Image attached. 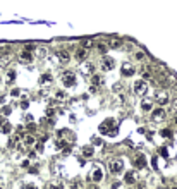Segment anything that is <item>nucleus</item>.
<instances>
[{
    "label": "nucleus",
    "instance_id": "obj_1",
    "mask_svg": "<svg viewBox=\"0 0 177 189\" xmlns=\"http://www.w3.org/2000/svg\"><path fill=\"white\" fill-rule=\"evenodd\" d=\"M108 170H110V174H114V175L120 174V172L124 170V165H122V160H112V162L108 163Z\"/></svg>",
    "mask_w": 177,
    "mask_h": 189
},
{
    "label": "nucleus",
    "instance_id": "obj_2",
    "mask_svg": "<svg viewBox=\"0 0 177 189\" xmlns=\"http://www.w3.org/2000/svg\"><path fill=\"white\" fill-rule=\"evenodd\" d=\"M62 81L66 86H74L76 84V74H74L72 70H66L62 74Z\"/></svg>",
    "mask_w": 177,
    "mask_h": 189
},
{
    "label": "nucleus",
    "instance_id": "obj_3",
    "mask_svg": "<svg viewBox=\"0 0 177 189\" xmlns=\"http://www.w3.org/2000/svg\"><path fill=\"white\" fill-rule=\"evenodd\" d=\"M133 89H134V93H138V95H144L146 89H148V86H146V83H144L143 79H138V81H134Z\"/></svg>",
    "mask_w": 177,
    "mask_h": 189
},
{
    "label": "nucleus",
    "instance_id": "obj_4",
    "mask_svg": "<svg viewBox=\"0 0 177 189\" xmlns=\"http://www.w3.org/2000/svg\"><path fill=\"white\" fill-rule=\"evenodd\" d=\"M115 67V60L114 59H110V57H103V60H102V65H100V69L102 70H112Z\"/></svg>",
    "mask_w": 177,
    "mask_h": 189
},
{
    "label": "nucleus",
    "instance_id": "obj_5",
    "mask_svg": "<svg viewBox=\"0 0 177 189\" xmlns=\"http://www.w3.org/2000/svg\"><path fill=\"white\" fill-rule=\"evenodd\" d=\"M133 59H134V62H138V64H144L148 60V57L143 50H133Z\"/></svg>",
    "mask_w": 177,
    "mask_h": 189
},
{
    "label": "nucleus",
    "instance_id": "obj_6",
    "mask_svg": "<svg viewBox=\"0 0 177 189\" xmlns=\"http://www.w3.org/2000/svg\"><path fill=\"white\" fill-rule=\"evenodd\" d=\"M120 72H122V76H125V78H131V76H134V67L131 65L129 62H125V64H122V67H120Z\"/></svg>",
    "mask_w": 177,
    "mask_h": 189
},
{
    "label": "nucleus",
    "instance_id": "obj_7",
    "mask_svg": "<svg viewBox=\"0 0 177 189\" xmlns=\"http://www.w3.org/2000/svg\"><path fill=\"white\" fill-rule=\"evenodd\" d=\"M19 60H21L22 64H33L34 62V55L31 52H28V50H24V52L21 53V57H19Z\"/></svg>",
    "mask_w": 177,
    "mask_h": 189
},
{
    "label": "nucleus",
    "instance_id": "obj_8",
    "mask_svg": "<svg viewBox=\"0 0 177 189\" xmlns=\"http://www.w3.org/2000/svg\"><path fill=\"white\" fill-rule=\"evenodd\" d=\"M163 117H165V108H163V107L151 110V119H153V120H162Z\"/></svg>",
    "mask_w": 177,
    "mask_h": 189
},
{
    "label": "nucleus",
    "instance_id": "obj_9",
    "mask_svg": "<svg viewBox=\"0 0 177 189\" xmlns=\"http://www.w3.org/2000/svg\"><path fill=\"white\" fill-rule=\"evenodd\" d=\"M86 55H88V50L78 48V50H76V53H74V59L78 60V62H84V60H86Z\"/></svg>",
    "mask_w": 177,
    "mask_h": 189
},
{
    "label": "nucleus",
    "instance_id": "obj_10",
    "mask_svg": "<svg viewBox=\"0 0 177 189\" xmlns=\"http://www.w3.org/2000/svg\"><path fill=\"white\" fill-rule=\"evenodd\" d=\"M157 101H158L162 107H163V105H167V103H169V95H167L165 91H158V93H157Z\"/></svg>",
    "mask_w": 177,
    "mask_h": 189
},
{
    "label": "nucleus",
    "instance_id": "obj_11",
    "mask_svg": "<svg viewBox=\"0 0 177 189\" xmlns=\"http://www.w3.org/2000/svg\"><path fill=\"white\" fill-rule=\"evenodd\" d=\"M91 179H93L95 182H100V181H102V179H103V172H102V169H98V167L93 169V170H91Z\"/></svg>",
    "mask_w": 177,
    "mask_h": 189
},
{
    "label": "nucleus",
    "instance_id": "obj_12",
    "mask_svg": "<svg viewBox=\"0 0 177 189\" xmlns=\"http://www.w3.org/2000/svg\"><path fill=\"white\" fill-rule=\"evenodd\" d=\"M57 57H59V60L62 64H67L70 60V55H69V52H67V50H60V52H57Z\"/></svg>",
    "mask_w": 177,
    "mask_h": 189
},
{
    "label": "nucleus",
    "instance_id": "obj_13",
    "mask_svg": "<svg viewBox=\"0 0 177 189\" xmlns=\"http://www.w3.org/2000/svg\"><path fill=\"white\" fill-rule=\"evenodd\" d=\"M124 181L127 182V184H134V182H136V175H134V170L125 172V175H124Z\"/></svg>",
    "mask_w": 177,
    "mask_h": 189
},
{
    "label": "nucleus",
    "instance_id": "obj_14",
    "mask_svg": "<svg viewBox=\"0 0 177 189\" xmlns=\"http://www.w3.org/2000/svg\"><path fill=\"white\" fill-rule=\"evenodd\" d=\"M144 165H146V162H144V156H143V155H138L136 160H134V167L144 169Z\"/></svg>",
    "mask_w": 177,
    "mask_h": 189
},
{
    "label": "nucleus",
    "instance_id": "obj_15",
    "mask_svg": "<svg viewBox=\"0 0 177 189\" xmlns=\"http://www.w3.org/2000/svg\"><path fill=\"white\" fill-rule=\"evenodd\" d=\"M93 155H95V150H93V146H84V148H83V156H86V158H91Z\"/></svg>",
    "mask_w": 177,
    "mask_h": 189
},
{
    "label": "nucleus",
    "instance_id": "obj_16",
    "mask_svg": "<svg viewBox=\"0 0 177 189\" xmlns=\"http://www.w3.org/2000/svg\"><path fill=\"white\" fill-rule=\"evenodd\" d=\"M34 143H36V139H34L33 134H28V136H24V145H26V146H33Z\"/></svg>",
    "mask_w": 177,
    "mask_h": 189
},
{
    "label": "nucleus",
    "instance_id": "obj_17",
    "mask_svg": "<svg viewBox=\"0 0 177 189\" xmlns=\"http://www.w3.org/2000/svg\"><path fill=\"white\" fill-rule=\"evenodd\" d=\"M95 47H96V50H98L100 53H107V50H108L107 43H95Z\"/></svg>",
    "mask_w": 177,
    "mask_h": 189
},
{
    "label": "nucleus",
    "instance_id": "obj_18",
    "mask_svg": "<svg viewBox=\"0 0 177 189\" xmlns=\"http://www.w3.org/2000/svg\"><path fill=\"white\" fill-rule=\"evenodd\" d=\"M151 108H153V103H151V101L144 100L143 103H141V110H143V112H151Z\"/></svg>",
    "mask_w": 177,
    "mask_h": 189
},
{
    "label": "nucleus",
    "instance_id": "obj_19",
    "mask_svg": "<svg viewBox=\"0 0 177 189\" xmlns=\"http://www.w3.org/2000/svg\"><path fill=\"white\" fill-rule=\"evenodd\" d=\"M83 70H84L86 74H91V72H95V65H93L91 62H86L84 67H83Z\"/></svg>",
    "mask_w": 177,
    "mask_h": 189
},
{
    "label": "nucleus",
    "instance_id": "obj_20",
    "mask_svg": "<svg viewBox=\"0 0 177 189\" xmlns=\"http://www.w3.org/2000/svg\"><path fill=\"white\" fill-rule=\"evenodd\" d=\"M91 47H95V41H91V40H84L81 43V48H84V50H89Z\"/></svg>",
    "mask_w": 177,
    "mask_h": 189
},
{
    "label": "nucleus",
    "instance_id": "obj_21",
    "mask_svg": "<svg viewBox=\"0 0 177 189\" xmlns=\"http://www.w3.org/2000/svg\"><path fill=\"white\" fill-rule=\"evenodd\" d=\"M36 55H38V59H40V60H43L45 55H47V48H45V47H40L38 52H36Z\"/></svg>",
    "mask_w": 177,
    "mask_h": 189
},
{
    "label": "nucleus",
    "instance_id": "obj_22",
    "mask_svg": "<svg viewBox=\"0 0 177 189\" xmlns=\"http://www.w3.org/2000/svg\"><path fill=\"white\" fill-rule=\"evenodd\" d=\"M120 47H122V41H119V40H112L108 43V48H120Z\"/></svg>",
    "mask_w": 177,
    "mask_h": 189
},
{
    "label": "nucleus",
    "instance_id": "obj_23",
    "mask_svg": "<svg viewBox=\"0 0 177 189\" xmlns=\"http://www.w3.org/2000/svg\"><path fill=\"white\" fill-rule=\"evenodd\" d=\"M69 189H83V182L81 181H72L69 186Z\"/></svg>",
    "mask_w": 177,
    "mask_h": 189
},
{
    "label": "nucleus",
    "instance_id": "obj_24",
    "mask_svg": "<svg viewBox=\"0 0 177 189\" xmlns=\"http://www.w3.org/2000/svg\"><path fill=\"white\" fill-rule=\"evenodd\" d=\"M11 131H12V126H11L9 122H5L4 126H2V133H4V134H9Z\"/></svg>",
    "mask_w": 177,
    "mask_h": 189
},
{
    "label": "nucleus",
    "instance_id": "obj_25",
    "mask_svg": "<svg viewBox=\"0 0 177 189\" xmlns=\"http://www.w3.org/2000/svg\"><path fill=\"white\" fill-rule=\"evenodd\" d=\"M40 81L43 83L45 86H47V83H50V81H52V76H50V74H43V76H41V79H40Z\"/></svg>",
    "mask_w": 177,
    "mask_h": 189
},
{
    "label": "nucleus",
    "instance_id": "obj_26",
    "mask_svg": "<svg viewBox=\"0 0 177 189\" xmlns=\"http://www.w3.org/2000/svg\"><path fill=\"white\" fill-rule=\"evenodd\" d=\"M7 79H9V81H14V79H16V70H9V72H7Z\"/></svg>",
    "mask_w": 177,
    "mask_h": 189
},
{
    "label": "nucleus",
    "instance_id": "obj_27",
    "mask_svg": "<svg viewBox=\"0 0 177 189\" xmlns=\"http://www.w3.org/2000/svg\"><path fill=\"white\" fill-rule=\"evenodd\" d=\"M9 60H12V57H9V55H2V57H0V62H2V64H7Z\"/></svg>",
    "mask_w": 177,
    "mask_h": 189
},
{
    "label": "nucleus",
    "instance_id": "obj_28",
    "mask_svg": "<svg viewBox=\"0 0 177 189\" xmlns=\"http://www.w3.org/2000/svg\"><path fill=\"white\" fill-rule=\"evenodd\" d=\"M28 107H30V101H28V100H22L21 101V108H28Z\"/></svg>",
    "mask_w": 177,
    "mask_h": 189
},
{
    "label": "nucleus",
    "instance_id": "obj_29",
    "mask_svg": "<svg viewBox=\"0 0 177 189\" xmlns=\"http://www.w3.org/2000/svg\"><path fill=\"white\" fill-rule=\"evenodd\" d=\"M34 129H36V124H28V131H30V133H33Z\"/></svg>",
    "mask_w": 177,
    "mask_h": 189
},
{
    "label": "nucleus",
    "instance_id": "obj_30",
    "mask_svg": "<svg viewBox=\"0 0 177 189\" xmlns=\"http://www.w3.org/2000/svg\"><path fill=\"white\" fill-rule=\"evenodd\" d=\"M21 167L22 169H28V167H30V160H24V162L21 163Z\"/></svg>",
    "mask_w": 177,
    "mask_h": 189
},
{
    "label": "nucleus",
    "instance_id": "obj_31",
    "mask_svg": "<svg viewBox=\"0 0 177 189\" xmlns=\"http://www.w3.org/2000/svg\"><path fill=\"white\" fill-rule=\"evenodd\" d=\"M143 78L144 79H151V72H143Z\"/></svg>",
    "mask_w": 177,
    "mask_h": 189
},
{
    "label": "nucleus",
    "instance_id": "obj_32",
    "mask_svg": "<svg viewBox=\"0 0 177 189\" xmlns=\"http://www.w3.org/2000/svg\"><path fill=\"white\" fill-rule=\"evenodd\" d=\"M11 95H12V97H19V89H12Z\"/></svg>",
    "mask_w": 177,
    "mask_h": 189
},
{
    "label": "nucleus",
    "instance_id": "obj_33",
    "mask_svg": "<svg viewBox=\"0 0 177 189\" xmlns=\"http://www.w3.org/2000/svg\"><path fill=\"white\" fill-rule=\"evenodd\" d=\"M53 112H55L53 108H48V110H47V115H48V117H52V115H53Z\"/></svg>",
    "mask_w": 177,
    "mask_h": 189
},
{
    "label": "nucleus",
    "instance_id": "obj_34",
    "mask_svg": "<svg viewBox=\"0 0 177 189\" xmlns=\"http://www.w3.org/2000/svg\"><path fill=\"white\" fill-rule=\"evenodd\" d=\"M57 98H59V100H64V93L59 91V93H57Z\"/></svg>",
    "mask_w": 177,
    "mask_h": 189
},
{
    "label": "nucleus",
    "instance_id": "obj_35",
    "mask_svg": "<svg viewBox=\"0 0 177 189\" xmlns=\"http://www.w3.org/2000/svg\"><path fill=\"white\" fill-rule=\"evenodd\" d=\"M93 143H95V145H102V139H100V137H95V141H93Z\"/></svg>",
    "mask_w": 177,
    "mask_h": 189
},
{
    "label": "nucleus",
    "instance_id": "obj_36",
    "mask_svg": "<svg viewBox=\"0 0 177 189\" xmlns=\"http://www.w3.org/2000/svg\"><path fill=\"white\" fill-rule=\"evenodd\" d=\"M33 48H34V45H26V50H28V52H31Z\"/></svg>",
    "mask_w": 177,
    "mask_h": 189
},
{
    "label": "nucleus",
    "instance_id": "obj_37",
    "mask_svg": "<svg viewBox=\"0 0 177 189\" xmlns=\"http://www.w3.org/2000/svg\"><path fill=\"white\" fill-rule=\"evenodd\" d=\"M162 134H163V136H170V131L165 129V131H162Z\"/></svg>",
    "mask_w": 177,
    "mask_h": 189
},
{
    "label": "nucleus",
    "instance_id": "obj_38",
    "mask_svg": "<svg viewBox=\"0 0 177 189\" xmlns=\"http://www.w3.org/2000/svg\"><path fill=\"white\" fill-rule=\"evenodd\" d=\"M88 189H98V186H93V184H91V186H89Z\"/></svg>",
    "mask_w": 177,
    "mask_h": 189
},
{
    "label": "nucleus",
    "instance_id": "obj_39",
    "mask_svg": "<svg viewBox=\"0 0 177 189\" xmlns=\"http://www.w3.org/2000/svg\"><path fill=\"white\" fill-rule=\"evenodd\" d=\"M26 189H34V186H28V187Z\"/></svg>",
    "mask_w": 177,
    "mask_h": 189
},
{
    "label": "nucleus",
    "instance_id": "obj_40",
    "mask_svg": "<svg viewBox=\"0 0 177 189\" xmlns=\"http://www.w3.org/2000/svg\"><path fill=\"white\" fill-rule=\"evenodd\" d=\"M170 189H177V186H174V187H170Z\"/></svg>",
    "mask_w": 177,
    "mask_h": 189
},
{
    "label": "nucleus",
    "instance_id": "obj_41",
    "mask_svg": "<svg viewBox=\"0 0 177 189\" xmlns=\"http://www.w3.org/2000/svg\"><path fill=\"white\" fill-rule=\"evenodd\" d=\"M0 189H4V187H2V186H0Z\"/></svg>",
    "mask_w": 177,
    "mask_h": 189
}]
</instances>
